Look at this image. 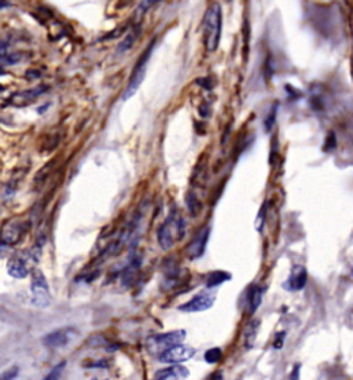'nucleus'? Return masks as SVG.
Wrapping results in <instances>:
<instances>
[{
	"instance_id": "20",
	"label": "nucleus",
	"mask_w": 353,
	"mask_h": 380,
	"mask_svg": "<svg viewBox=\"0 0 353 380\" xmlns=\"http://www.w3.org/2000/svg\"><path fill=\"white\" fill-rule=\"evenodd\" d=\"M64 366H65V362H61L60 365H57L51 372H50L46 377H44V380H58L60 379V376L61 373H62V370H64Z\"/></svg>"
},
{
	"instance_id": "6",
	"label": "nucleus",
	"mask_w": 353,
	"mask_h": 380,
	"mask_svg": "<svg viewBox=\"0 0 353 380\" xmlns=\"http://www.w3.org/2000/svg\"><path fill=\"white\" fill-rule=\"evenodd\" d=\"M31 293H32V303L36 307H47L51 302L50 288L47 280L40 270H33L32 281H31Z\"/></svg>"
},
{
	"instance_id": "8",
	"label": "nucleus",
	"mask_w": 353,
	"mask_h": 380,
	"mask_svg": "<svg viewBox=\"0 0 353 380\" xmlns=\"http://www.w3.org/2000/svg\"><path fill=\"white\" fill-rule=\"evenodd\" d=\"M215 302V295L211 292H200L198 295L188 300L187 303H184L182 306L178 307L180 311L184 313H200V311H206L209 308L213 307V304Z\"/></svg>"
},
{
	"instance_id": "17",
	"label": "nucleus",
	"mask_w": 353,
	"mask_h": 380,
	"mask_svg": "<svg viewBox=\"0 0 353 380\" xmlns=\"http://www.w3.org/2000/svg\"><path fill=\"white\" fill-rule=\"evenodd\" d=\"M259 328V321H253L251 324L247 325V328L244 330V343H246V347L247 348H251L253 347V343L257 337V332H258Z\"/></svg>"
},
{
	"instance_id": "1",
	"label": "nucleus",
	"mask_w": 353,
	"mask_h": 380,
	"mask_svg": "<svg viewBox=\"0 0 353 380\" xmlns=\"http://www.w3.org/2000/svg\"><path fill=\"white\" fill-rule=\"evenodd\" d=\"M203 27V42L206 50L214 53L218 49L222 32V10L220 3H213L206 10L202 21Z\"/></svg>"
},
{
	"instance_id": "3",
	"label": "nucleus",
	"mask_w": 353,
	"mask_h": 380,
	"mask_svg": "<svg viewBox=\"0 0 353 380\" xmlns=\"http://www.w3.org/2000/svg\"><path fill=\"white\" fill-rule=\"evenodd\" d=\"M40 247H42L40 245H35L24 253H20V255H16V256L9 259V262H7L9 275L13 278H17V280L27 278L31 270L35 269V266L38 264L39 258L42 255Z\"/></svg>"
},
{
	"instance_id": "12",
	"label": "nucleus",
	"mask_w": 353,
	"mask_h": 380,
	"mask_svg": "<svg viewBox=\"0 0 353 380\" xmlns=\"http://www.w3.org/2000/svg\"><path fill=\"white\" fill-rule=\"evenodd\" d=\"M72 336H73V333L69 329L55 330V332H51L44 337L43 343L44 346L50 347V348H60V347L66 346L71 341Z\"/></svg>"
},
{
	"instance_id": "10",
	"label": "nucleus",
	"mask_w": 353,
	"mask_h": 380,
	"mask_svg": "<svg viewBox=\"0 0 353 380\" xmlns=\"http://www.w3.org/2000/svg\"><path fill=\"white\" fill-rule=\"evenodd\" d=\"M196 350L193 347L187 346H175L172 348H168L167 351L161 352L159 355V361L163 363H180L185 362L188 359L195 355Z\"/></svg>"
},
{
	"instance_id": "25",
	"label": "nucleus",
	"mask_w": 353,
	"mask_h": 380,
	"mask_svg": "<svg viewBox=\"0 0 353 380\" xmlns=\"http://www.w3.org/2000/svg\"><path fill=\"white\" fill-rule=\"evenodd\" d=\"M209 380H222V374L221 373L211 374V376L209 377Z\"/></svg>"
},
{
	"instance_id": "4",
	"label": "nucleus",
	"mask_w": 353,
	"mask_h": 380,
	"mask_svg": "<svg viewBox=\"0 0 353 380\" xmlns=\"http://www.w3.org/2000/svg\"><path fill=\"white\" fill-rule=\"evenodd\" d=\"M156 40H152V43L146 47V50L143 51L142 56L139 57V60L135 64V67L132 69L131 76H130V80H128V84H127L126 90H124V94H123V100L126 101L128 98H131L132 95L135 94L138 91V89L141 87L143 79H145V75H146V68H148L149 60H150V56L153 53V47Z\"/></svg>"
},
{
	"instance_id": "27",
	"label": "nucleus",
	"mask_w": 353,
	"mask_h": 380,
	"mask_svg": "<svg viewBox=\"0 0 353 380\" xmlns=\"http://www.w3.org/2000/svg\"><path fill=\"white\" fill-rule=\"evenodd\" d=\"M3 90H5V87H3V86L0 84V91H3Z\"/></svg>"
},
{
	"instance_id": "5",
	"label": "nucleus",
	"mask_w": 353,
	"mask_h": 380,
	"mask_svg": "<svg viewBox=\"0 0 353 380\" xmlns=\"http://www.w3.org/2000/svg\"><path fill=\"white\" fill-rule=\"evenodd\" d=\"M185 336H187L185 330H174V332H167L163 335L152 336L148 340L149 352L153 355H160L168 348L180 346L182 341L185 340Z\"/></svg>"
},
{
	"instance_id": "16",
	"label": "nucleus",
	"mask_w": 353,
	"mask_h": 380,
	"mask_svg": "<svg viewBox=\"0 0 353 380\" xmlns=\"http://www.w3.org/2000/svg\"><path fill=\"white\" fill-rule=\"evenodd\" d=\"M232 278V275L228 271H222V270H217V271H211L207 278H206V286L211 289L215 286H220L221 284H224L226 281H229Z\"/></svg>"
},
{
	"instance_id": "7",
	"label": "nucleus",
	"mask_w": 353,
	"mask_h": 380,
	"mask_svg": "<svg viewBox=\"0 0 353 380\" xmlns=\"http://www.w3.org/2000/svg\"><path fill=\"white\" fill-rule=\"evenodd\" d=\"M28 221H25L24 218L16 217L13 220H9L5 224V227L2 229V235H0V240L5 245L13 246L18 243L24 234L27 232L28 229Z\"/></svg>"
},
{
	"instance_id": "15",
	"label": "nucleus",
	"mask_w": 353,
	"mask_h": 380,
	"mask_svg": "<svg viewBox=\"0 0 353 380\" xmlns=\"http://www.w3.org/2000/svg\"><path fill=\"white\" fill-rule=\"evenodd\" d=\"M44 90H46V87L40 86V87H36V89L27 90V91H24V93H18V94H16L11 98V102L17 106H25L27 104H29L31 101L35 100L38 95L42 94Z\"/></svg>"
},
{
	"instance_id": "13",
	"label": "nucleus",
	"mask_w": 353,
	"mask_h": 380,
	"mask_svg": "<svg viewBox=\"0 0 353 380\" xmlns=\"http://www.w3.org/2000/svg\"><path fill=\"white\" fill-rule=\"evenodd\" d=\"M189 370L185 366H170L156 374V380H187Z\"/></svg>"
},
{
	"instance_id": "28",
	"label": "nucleus",
	"mask_w": 353,
	"mask_h": 380,
	"mask_svg": "<svg viewBox=\"0 0 353 380\" xmlns=\"http://www.w3.org/2000/svg\"><path fill=\"white\" fill-rule=\"evenodd\" d=\"M3 73H5V72H3V69L0 68V75H3Z\"/></svg>"
},
{
	"instance_id": "24",
	"label": "nucleus",
	"mask_w": 353,
	"mask_h": 380,
	"mask_svg": "<svg viewBox=\"0 0 353 380\" xmlns=\"http://www.w3.org/2000/svg\"><path fill=\"white\" fill-rule=\"evenodd\" d=\"M283 339H284V332H280V333H277V336H276V340H275L276 348H280V347L283 346Z\"/></svg>"
},
{
	"instance_id": "21",
	"label": "nucleus",
	"mask_w": 353,
	"mask_h": 380,
	"mask_svg": "<svg viewBox=\"0 0 353 380\" xmlns=\"http://www.w3.org/2000/svg\"><path fill=\"white\" fill-rule=\"evenodd\" d=\"M196 84H198V86H202V87H204L206 90H211L214 87L215 83L211 78H200L196 79Z\"/></svg>"
},
{
	"instance_id": "23",
	"label": "nucleus",
	"mask_w": 353,
	"mask_h": 380,
	"mask_svg": "<svg viewBox=\"0 0 353 380\" xmlns=\"http://www.w3.org/2000/svg\"><path fill=\"white\" fill-rule=\"evenodd\" d=\"M299 370H301V365L297 363L294 370L291 372V374H290V380H299Z\"/></svg>"
},
{
	"instance_id": "14",
	"label": "nucleus",
	"mask_w": 353,
	"mask_h": 380,
	"mask_svg": "<svg viewBox=\"0 0 353 380\" xmlns=\"http://www.w3.org/2000/svg\"><path fill=\"white\" fill-rule=\"evenodd\" d=\"M265 289L259 285H251L247 291V308L248 313L254 314L257 311V308L261 306L262 296H264Z\"/></svg>"
},
{
	"instance_id": "2",
	"label": "nucleus",
	"mask_w": 353,
	"mask_h": 380,
	"mask_svg": "<svg viewBox=\"0 0 353 380\" xmlns=\"http://www.w3.org/2000/svg\"><path fill=\"white\" fill-rule=\"evenodd\" d=\"M185 228H187L185 218L180 214L176 207H174L168 214V217L165 218L164 223L157 229V240H159L160 247L163 250L172 249L176 242L185 235Z\"/></svg>"
},
{
	"instance_id": "9",
	"label": "nucleus",
	"mask_w": 353,
	"mask_h": 380,
	"mask_svg": "<svg viewBox=\"0 0 353 380\" xmlns=\"http://www.w3.org/2000/svg\"><path fill=\"white\" fill-rule=\"evenodd\" d=\"M210 232H211V228L204 227L191 240V243L187 246V256L189 260H198V259L203 256L206 247H207V243H209Z\"/></svg>"
},
{
	"instance_id": "26",
	"label": "nucleus",
	"mask_w": 353,
	"mask_h": 380,
	"mask_svg": "<svg viewBox=\"0 0 353 380\" xmlns=\"http://www.w3.org/2000/svg\"><path fill=\"white\" fill-rule=\"evenodd\" d=\"M10 3H5V2H0V7H5V6H9Z\"/></svg>"
},
{
	"instance_id": "18",
	"label": "nucleus",
	"mask_w": 353,
	"mask_h": 380,
	"mask_svg": "<svg viewBox=\"0 0 353 380\" xmlns=\"http://www.w3.org/2000/svg\"><path fill=\"white\" fill-rule=\"evenodd\" d=\"M135 39H137V34L135 32H130L124 39L121 40L120 45L117 46V53H126V51L130 50L132 45L135 43Z\"/></svg>"
},
{
	"instance_id": "19",
	"label": "nucleus",
	"mask_w": 353,
	"mask_h": 380,
	"mask_svg": "<svg viewBox=\"0 0 353 380\" xmlns=\"http://www.w3.org/2000/svg\"><path fill=\"white\" fill-rule=\"evenodd\" d=\"M222 358V351L218 347L210 348L209 351L204 354V361L207 363H217L220 362V359Z\"/></svg>"
},
{
	"instance_id": "11",
	"label": "nucleus",
	"mask_w": 353,
	"mask_h": 380,
	"mask_svg": "<svg viewBox=\"0 0 353 380\" xmlns=\"http://www.w3.org/2000/svg\"><path fill=\"white\" fill-rule=\"evenodd\" d=\"M308 281V271L303 266H294L291 273L288 275L286 282L283 284V288L288 292L302 291Z\"/></svg>"
},
{
	"instance_id": "22",
	"label": "nucleus",
	"mask_w": 353,
	"mask_h": 380,
	"mask_svg": "<svg viewBox=\"0 0 353 380\" xmlns=\"http://www.w3.org/2000/svg\"><path fill=\"white\" fill-rule=\"evenodd\" d=\"M9 57V47L3 40H0V61H3Z\"/></svg>"
}]
</instances>
